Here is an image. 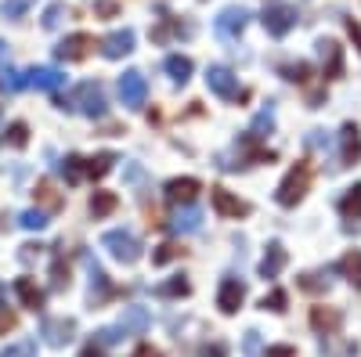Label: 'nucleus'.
I'll use <instances>...</instances> for the list:
<instances>
[{"instance_id": "1", "label": "nucleus", "mask_w": 361, "mask_h": 357, "mask_svg": "<svg viewBox=\"0 0 361 357\" xmlns=\"http://www.w3.org/2000/svg\"><path fill=\"white\" fill-rule=\"evenodd\" d=\"M102 246L109 249V256L112 260H119V263H137L141 256H145V246L137 242V234L134 231H123V227H116V231H105L102 234Z\"/></svg>"}, {"instance_id": "2", "label": "nucleus", "mask_w": 361, "mask_h": 357, "mask_svg": "<svg viewBox=\"0 0 361 357\" xmlns=\"http://www.w3.org/2000/svg\"><path fill=\"white\" fill-rule=\"evenodd\" d=\"M307 188H311V166H307V163H296V166L282 177V184H279L275 199H279V206L293 210V206L307 195Z\"/></svg>"}, {"instance_id": "3", "label": "nucleus", "mask_w": 361, "mask_h": 357, "mask_svg": "<svg viewBox=\"0 0 361 357\" xmlns=\"http://www.w3.org/2000/svg\"><path fill=\"white\" fill-rule=\"evenodd\" d=\"M246 25H250V8L231 4V8H224V11L214 18V33H217L224 44H238V37L246 33Z\"/></svg>"}, {"instance_id": "4", "label": "nucleus", "mask_w": 361, "mask_h": 357, "mask_svg": "<svg viewBox=\"0 0 361 357\" xmlns=\"http://www.w3.org/2000/svg\"><path fill=\"white\" fill-rule=\"evenodd\" d=\"M73 105H76V112H83L87 119H102V115L109 112V101H105V91H102L98 80L80 83L76 94H73Z\"/></svg>"}, {"instance_id": "5", "label": "nucleus", "mask_w": 361, "mask_h": 357, "mask_svg": "<svg viewBox=\"0 0 361 357\" xmlns=\"http://www.w3.org/2000/svg\"><path fill=\"white\" fill-rule=\"evenodd\" d=\"M206 87L214 91L221 101H243L246 91L238 87V76L228 69V65H209L206 69Z\"/></svg>"}, {"instance_id": "6", "label": "nucleus", "mask_w": 361, "mask_h": 357, "mask_svg": "<svg viewBox=\"0 0 361 357\" xmlns=\"http://www.w3.org/2000/svg\"><path fill=\"white\" fill-rule=\"evenodd\" d=\"M119 101H123L130 112L145 108V101H148V80L137 69H127L123 76H119Z\"/></svg>"}, {"instance_id": "7", "label": "nucleus", "mask_w": 361, "mask_h": 357, "mask_svg": "<svg viewBox=\"0 0 361 357\" xmlns=\"http://www.w3.org/2000/svg\"><path fill=\"white\" fill-rule=\"evenodd\" d=\"M260 22H264V29L271 37L282 40V37L293 33V25H296V8L293 4H271V8H264Z\"/></svg>"}, {"instance_id": "8", "label": "nucleus", "mask_w": 361, "mask_h": 357, "mask_svg": "<svg viewBox=\"0 0 361 357\" xmlns=\"http://www.w3.org/2000/svg\"><path fill=\"white\" fill-rule=\"evenodd\" d=\"M112 329L119 332V339L123 336H145L148 329H152V314H148V307H141V303H130V307H123V314H119V321L112 325Z\"/></svg>"}, {"instance_id": "9", "label": "nucleus", "mask_w": 361, "mask_h": 357, "mask_svg": "<svg viewBox=\"0 0 361 357\" xmlns=\"http://www.w3.org/2000/svg\"><path fill=\"white\" fill-rule=\"evenodd\" d=\"M90 51H94V37H90V33H69L66 40H58L54 58H58V62H83Z\"/></svg>"}, {"instance_id": "10", "label": "nucleus", "mask_w": 361, "mask_h": 357, "mask_svg": "<svg viewBox=\"0 0 361 357\" xmlns=\"http://www.w3.org/2000/svg\"><path fill=\"white\" fill-rule=\"evenodd\" d=\"M40 336L47 346H69L76 336V321L73 318H44L40 321Z\"/></svg>"}, {"instance_id": "11", "label": "nucleus", "mask_w": 361, "mask_h": 357, "mask_svg": "<svg viewBox=\"0 0 361 357\" xmlns=\"http://www.w3.org/2000/svg\"><path fill=\"white\" fill-rule=\"evenodd\" d=\"M25 87H33V91H44V94H54L66 87V73L54 69V65H37L25 73Z\"/></svg>"}, {"instance_id": "12", "label": "nucleus", "mask_w": 361, "mask_h": 357, "mask_svg": "<svg viewBox=\"0 0 361 357\" xmlns=\"http://www.w3.org/2000/svg\"><path fill=\"white\" fill-rule=\"evenodd\" d=\"M87 275H90V289H87V303L90 307H102L109 296H112V282H109V275L102 271V267L87 256Z\"/></svg>"}, {"instance_id": "13", "label": "nucleus", "mask_w": 361, "mask_h": 357, "mask_svg": "<svg viewBox=\"0 0 361 357\" xmlns=\"http://www.w3.org/2000/svg\"><path fill=\"white\" fill-rule=\"evenodd\" d=\"M209 199H214V210H217L221 217H231V220L250 217V202H243L238 195H231L228 188H209Z\"/></svg>"}, {"instance_id": "14", "label": "nucleus", "mask_w": 361, "mask_h": 357, "mask_svg": "<svg viewBox=\"0 0 361 357\" xmlns=\"http://www.w3.org/2000/svg\"><path fill=\"white\" fill-rule=\"evenodd\" d=\"M318 58H322V73L325 80H340L343 76V47L336 40H318Z\"/></svg>"}, {"instance_id": "15", "label": "nucleus", "mask_w": 361, "mask_h": 357, "mask_svg": "<svg viewBox=\"0 0 361 357\" xmlns=\"http://www.w3.org/2000/svg\"><path fill=\"white\" fill-rule=\"evenodd\" d=\"M134 40H137L134 29L123 25V29H116V33H109V37L102 40V54L109 58V62H116V58H127V54L134 51Z\"/></svg>"}, {"instance_id": "16", "label": "nucleus", "mask_w": 361, "mask_h": 357, "mask_svg": "<svg viewBox=\"0 0 361 357\" xmlns=\"http://www.w3.org/2000/svg\"><path fill=\"white\" fill-rule=\"evenodd\" d=\"M243 300H246V285L238 282V278H224V282H221V292H217V307H221V314H238Z\"/></svg>"}, {"instance_id": "17", "label": "nucleus", "mask_w": 361, "mask_h": 357, "mask_svg": "<svg viewBox=\"0 0 361 357\" xmlns=\"http://www.w3.org/2000/svg\"><path fill=\"white\" fill-rule=\"evenodd\" d=\"M361 159V130L354 123H343L340 130V166H354Z\"/></svg>"}, {"instance_id": "18", "label": "nucleus", "mask_w": 361, "mask_h": 357, "mask_svg": "<svg viewBox=\"0 0 361 357\" xmlns=\"http://www.w3.org/2000/svg\"><path fill=\"white\" fill-rule=\"evenodd\" d=\"M199 192H202V181H195V177H173V181H166V199L173 206H180V202L188 206Z\"/></svg>"}, {"instance_id": "19", "label": "nucleus", "mask_w": 361, "mask_h": 357, "mask_svg": "<svg viewBox=\"0 0 361 357\" xmlns=\"http://www.w3.org/2000/svg\"><path fill=\"white\" fill-rule=\"evenodd\" d=\"M286 260H289V253H286V246L282 242H267V253L260 256V278H279L282 275V267H286Z\"/></svg>"}, {"instance_id": "20", "label": "nucleus", "mask_w": 361, "mask_h": 357, "mask_svg": "<svg viewBox=\"0 0 361 357\" xmlns=\"http://www.w3.org/2000/svg\"><path fill=\"white\" fill-rule=\"evenodd\" d=\"M15 296H18V303H22L25 311H44V289L29 278V275L15 278Z\"/></svg>"}, {"instance_id": "21", "label": "nucleus", "mask_w": 361, "mask_h": 357, "mask_svg": "<svg viewBox=\"0 0 361 357\" xmlns=\"http://www.w3.org/2000/svg\"><path fill=\"white\" fill-rule=\"evenodd\" d=\"M340 321H343V314L333 311V307H311V325H314V332H322V336H333L340 329Z\"/></svg>"}, {"instance_id": "22", "label": "nucleus", "mask_w": 361, "mask_h": 357, "mask_svg": "<svg viewBox=\"0 0 361 357\" xmlns=\"http://www.w3.org/2000/svg\"><path fill=\"white\" fill-rule=\"evenodd\" d=\"M163 69H166V76H170L177 87H185V83L192 80V58H185V54H166Z\"/></svg>"}, {"instance_id": "23", "label": "nucleus", "mask_w": 361, "mask_h": 357, "mask_svg": "<svg viewBox=\"0 0 361 357\" xmlns=\"http://www.w3.org/2000/svg\"><path fill=\"white\" fill-rule=\"evenodd\" d=\"M170 227H173L177 234H195V231L202 227V213L195 210V206H185V210H177V213H173Z\"/></svg>"}, {"instance_id": "24", "label": "nucleus", "mask_w": 361, "mask_h": 357, "mask_svg": "<svg viewBox=\"0 0 361 357\" xmlns=\"http://www.w3.org/2000/svg\"><path fill=\"white\" fill-rule=\"evenodd\" d=\"M116 163H119L116 152H102V156H94V159H83V173L90 177V181H102V177H105Z\"/></svg>"}, {"instance_id": "25", "label": "nucleus", "mask_w": 361, "mask_h": 357, "mask_svg": "<svg viewBox=\"0 0 361 357\" xmlns=\"http://www.w3.org/2000/svg\"><path fill=\"white\" fill-rule=\"evenodd\" d=\"M188 292H192V282H188L185 275L166 278V282L156 285V296H159V300H180V296H188Z\"/></svg>"}, {"instance_id": "26", "label": "nucleus", "mask_w": 361, "mask_h": 357, "mask_svg": "<svg viewBox=\"0 0 361 357\" xmlns=\"http://www.w3.org/2000/svg\"><path fill=\"white\" fill-rule=\"evenodd\" d=\"M116 206H119L116 192H94V195H90V213H94V220L116 213Z\"/></svg>"}, {"instance_id": "27", "label": "nucleus", "mask_w": 361, "mask_h": 357, "mask_svg": "<svg viewBox=\"0 0 361 357\" xmlns=\"http://www.w3.org/2000/svg\"><path fill=\"white\" fill-rule=\"evenodd\" d=\"M333 271H336V267H325V271H311V275H304V278H300V289H304V292H325L329 285H333V278H329Z\"/></svg>"}, {"instance_id": "28", "label": "nucleus", "mask_w": 361, "mask_h": 357, "mask_svg": "<svg viewBox=\"0 0 361 357\" xmlns=\"http://www.w3.org/2000/svg\"><path fill=\"white\" fill-rule=\"evenodd\" d=\"M340 213L350 217V220H361V184H354V188L343 192V199H340Z\"/></svg>"}, {"instance_id": "29", "label": "nucleus", "mask_w": 361, "mask_h": 357, "mask_svg": "<svg viewBox=\"0 0 361 357\" xmlns=\"http://www.w3.org/2000/svg\"><path fill=\"white\" fill-rule=\"evenodd\" d=\"M0 141H4L8 148H18V152H22V148L29 144V127L25 123H11L4 134H0Z\"/></svg>"}, {"instance_id": "30", "label": "nucleus", "mask_w": 361, "mask_h": 357, "mask_svg": "<svg viewBox=\"0 0 361 357\" xmlns=\"http://www.w3.org/2000/svg\"><path fill=\"white\" fill-rule=\"evenodd\" d=\"M271 127H275V108L267 105V108H260V112H257V119H253V127H250V134L264 141V137L271 134Z\"/></svg>"}, {"instance_id": "31", "label": "nucleus", "mask_w": 361, "mask_h": 357, "mask_svg": "<svg viewBox=\"0 0 361 357\" xmlns=\"http://www.w3.org/2000/svg\"><path fill=\"white\" fill-rule=\"evenodd\" d=\"M260 307L271 311V314H286V307H289V292H286V289H271L264 300H260Z\"/></svg>"}, {"instance_id": "32", "label": "nucleus", "mask_w": 361, "mask_h": 357, "mask_svg": "<svg viewBox=\"0 0 361 357\" xmlns=\"http://www.w3.org/2000/svg\"><path fill=\"white\" fill-rule=\"evenodd\" d=\"M336 271H343L354 285H361V249H354V253H347L343 260H340V267Z\"/></svg>"}, {"instance_id": "33", "label": "nucleus", "mask_w": 361, "mask_h": 357, "mask_svg": "<svg viewBox=\"0 0 361 357\" xmlns=\"http://www.w3.org/2000/svg\"><path fill=\"white\" fill-rule=\"evenodd\" d=\"M51 289H69V263L62 260V256H54V263H51Z\"/></svg>"}, {"instance_id": "34", "label": "nucleus", "mask_w": 361, "mask_h": 357, "mask_svg": "<svg viewBox=\"0 0 361 357\" xmlns=\"http://www.w3.org/2000/svg\"><path fill=\"white\" fill-rule=\"evenodd\" d=\"M62 177H66L69 184H80L83 177H87V173H83V159H80V156H66V159H62Z\"/></svg>"}, {"instance_id": "35", "label": "nucleus", "mask_w": 361, "mask_h": 357, "mask_svg": "<svg viewBox=\"0 0 361 357\" xmlns=\"http://www.w3.org/2000/svg\"><path fill=\"white\" fill-rule=\"evenodd\" d=\"M18 325V318H15V311L8 307V289L0 285V332H11Z\"/></svg>"}, {"instance_id": "36", "label": "nucleus", "mask_w": 361, "mask_h": 357, "mask_svg": "<svg viewBox=\"0 0 361 357\" xmlns=\"http://www.w3.org/2000/svg\"><path fill=\"white\" fill-rule=\"evenodd\" d=\"M0 357H37V343L33 339H18V343H8L0 350Z\"/></svg>"}, {"instance_id": "37", "label": "nucleus", "mask_w": 361, "mask_h": 357, "mask_svg": "<svg viewBox=\"0 0 361 357\" xmlns=\"http://www.w3.org/2000/svg\"><path fill=\"white\" fill-rule=\"evenodd\" d=\"M18 224H22L25 231H44V227H47V213H44V210H25V213L18 217Z\"/></svg>"}, {"instance_id": "38", "label": "nucleus", "mask_w": 361, "mask_h": 357, "mask_svg": "<svg viewBox=\"0 0 361 357\" xmlns=\"http://www.w3.org/2000/svg\"><path fill=\"white\" fill-rule=\"evenodd\" d=\"M0 87H4L8 94L22 91V87H25V73H15V69H0Z\"/></svg>"}, {"instance_id": "39", "label": "nucleus", "mask_w": 361, "mask_h": 357, "mask_svg": "<svg viewBox=\"0 0 361 357\" xmlns=\"http://www.w3.org/2000/svg\"><path fill=\"white\" fill-rule=\"evenodd\" d=\"M180 253H185V249H180L177 242H163V246H159V249L152 253V263H156V267H163V263H170V260H177Z\"/></svg>"}, {"instance_id": "40", "label": "nucleus", "mask_w": 361, "mask_h": 357, "mask_svg": "<svg viewBox=\"0 0 361 357\" xmlns=\"http://www.w3.org/2000/svg\"><path fill=\"white\" fill-rule=\"evenodd\" d=\"M62 18H66V4H51L44 11V29H58V25H62Z\"/></svg>"}, {"instance_id": "41", "label": "nucleus", "mask_w": 361, "mask_h": 357, "mask_svg": "<svg viewBox=\"0 0 361 357\" xmlns=\"http://www.w3.org/2000/svg\"><path fill=\"white\" fill-rule=\"evenodd\" d=\"M29 4H37V0H4V18H22Z\"/></svg>"}, {"instance_id": "42", "label": "nucleus", "mask_w": 361, "mask_h": 357, "mask_svg": "<svg viewBox=\"0 0 361 357\" xmlns=\"http://www.w3.org/2000/svg\"><path fill=\"white\" fill-rule=\"evenodd\" d=\"M282 73H286V80H293V83H307V76H311L307 62H296V65H286Z\"/></svg>"}, {"instance_id": "43", "label": "nucleus", "mask_w": 361, "mask_h": 357, "mask_svg": "<svg viewBox=\"0 0 361 357\" xmlns=\"http://www.w3.org/2000/svg\"><path fill=\"white\" fill-rule=\"evenodd\" d=\"M94 15L98 18H116L119 15V4H116V0H94Z\"/></svg>"}, {"instance_id": "44", "label": "nucleus", "mask_w": 361, "mask_h": 357, "mask_svg": "<svg viewBox=\"0 0 361 357\" xmlns=\"http://www.w3.org/2000/svg\"><path fill=\"white\" fill-rule=\"evenodd\" d=\"M37 195H40V199H44V202L51 206V210H58V206H62V199L54 195V188H51L47 181H40V184H37Z\"/></svg>"}, {"instance_id": "45", "label": "nucleus", "mask_w": 361, "mask_h": 357, "mask_svg": "<svg viewBox=\"0 0 361 357\" xmlns=\"http://www.w3.org/2000/svg\"><path fill=\"white\" fill-rule=\"evenodd\" d=\"M243 353H246V357H257V353H260V332H253V329L246 332V343H243Z\"/></svg>"}, {"instance_id": "46", "label": "nucleus", "mask_w": 361, "mask_h": 357, "mask_svg": "<svg viewBox=\"0 0 361 357\" xmlns=\"http://www.w3.org/2000/svg\"><path fill=\"white\" fill-rule=\"evenodd\" d=\"M80 357H105V343H102V339L94 336V339H90V343H87V346L80 350Z\"/></svg>"}, {"instance_id": "47", "label": "nucleus", "mask_w": 361, "mask_h": 357, "mask_svg": "<svg viewBox=\"0 0 361 357\" xmlns=\"http://www.w3.org/2000/svg\"><path fill=\"white\" fill-rule=\"evenodd\" d=\"M264 357H296V350H293L289 343H279V346H267Z\"/></svg>"}, {"instance_id": "48", "label": "nucleus", "mask_w": 361, "mask_h": 357, "mask_svg": "<svg viewBox=\"0 0 361 357\" xmlns=\"http://www.w3.org/2000/svg\"><path fill=\"white\" fill-rule=\"evenodd\" d=\"M130 357H163V350H159V346H152V343H141Z\"/></svg>"}, {"instance_id": "49", "label": "nucleus", "mask_w": 361, "mask_h": 357, "mask_svg": "<svg viewBox=\"0 0 361 357\" xmlns=\"http://www.w3.org/2000/svg\"><path fill=\"white\" fill-rule=\"evenodd\" d=\"M347 33H350V40H354V47L361 51V22H354V18H347Z\"/></svg>"}, {"instance_id": "50", "label": "nucleus", "mask_w": 361, "mask_h": 357, "mask_svg": "<svg viewBox=\"0 0 361 357\" xmlns=\"http://www.w3.org/2000/svg\"><path fill=\"white\" fill-rule=\"evenodd\" d=\"M224 353H228V350H224L221 343H214V346H206V350H202V357H224Z\"/></svg>"}, {"instance_id": "51", "label": "nucleus", "mask_w": 361, "mask_h": 357, "mask_svg": "<svg viewBox=\"0 0 361 357\" xmlns=\"http://www.w3.org/2000/svg\"><path fill=\"white\" fill-rule=\"evenodd\" d=\"M4 58H8V44L0 40V65H4Z\"/></svg>"}, {"instance_id": "52", "label": "nucleus", "mask_w": 361, "mask_h": 357, "mask_svg": "<svg viewBox=\"0 0 361 357\" xmlns=\"http://www.w3.org/2000/svg\"><path fill=\"white\" fill-rule=\"evenodd\" d=\"M0 231H8V217L4 213H0Z\"/></svg>"}]
</instances>
